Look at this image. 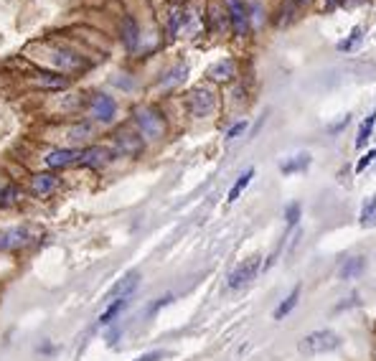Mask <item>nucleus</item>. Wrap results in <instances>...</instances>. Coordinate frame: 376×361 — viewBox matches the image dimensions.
Returning <instances> with one entry per match:
<instances>
[{"instance_id":"1","label":"nucleus","mask_w":376,"mask_h":361,"mask_svg":"<svg viewBox=\"0 0 376 361\" xmlns=\"http://www.w3.org/2000/svg\"><path fill=\"white\" fill-rule=\"evenodd\" d=\"M133 120L142 140L145 138L148 140H158L166 133V120H163V115L155 107H137L133 112Z\"/></svg>"},{"instance_id":"2","label":"nucleus","mask_w":376,"mask_h":361,"mask_svg":"<svg viewBox=\"0 0 376 361\" xmlns=\"http://www.w3.org/2000/svg\"><path fill=\"white\" fill-rule=\"evenodd\" d=\"M341 346V336L333 333V331H328V328H320V331H313L308 336H302L300 341V351L302 353H328L338 349Z\"/></svg>"},{"instance_id":"3","label":"nucleus","mask_w":376,"mask_h":361,"mask_svg":"<svg viewBox=\"0 0 376 361\" xmlns=\"http://www.w3.org/2000/svg\"><path fill=\"white\" fill-rule=\"evenodd\" d=\"M188 109L193 118H209L217 109V92L211 87H196L188 94Z\"/></svg>"},{"instance_id":"4","label":"nucleus","mask_w":376,"mask_h":361,"mask_svg":"<svg viewBox=\"0 0 376 361\" xmlns=\"http://www.w3.org/2000/svg\"><path fill=\"white\" fill-rule=\"evenodd\" d=\"M259 267H262V262H259V257L254 254V257H247V260H242L239 265H236L232 272H229V290H239V287H244L247 283H252L254 277H257Z\"/></svg>"},{"instance_id":"5","label":"nucleus","mask_w":376,"mask_h":361,"mask_svg":"<svg viewBox=\"0 0 376 361\" xmlns=\"http://www.w3.org/2000/svg\"><path fill=\"white\" fill-rule=\"evenodd\" d=\"M34 229L31 227H8L0 229V252H10V250H21L34 239Z\"/></svg>"},{"instance_id":"6","label":"nucleus","mask_w":376,"mask_h":361,"mask_svg":"<svg viewBox=\"0 0 376 361\" xmlns=\"http://www.w3.org/2000/svg\"><path fill=\"white\" fill-rule=\"evenodd\" d=\"M115 155L118 153L112 151V148H104V145H92V148H84L82 153H79V166H84V168H104V166H109L112 160H115Z\"/></svg>"},{"instance_id":"7","label":"nucleus","mask_w":376,"mask_h":361,"mask_svg":"<svg viewBox=\"0 0 376 361\" xmlns=\"http://www.w3.org/2000/svg\"><path fill=\"white\" fill-rule=\"evenodd\" d=\"M226 16H229V23H232V31L236 36H244L250 31L252 16L250 8L244 0H226Z\"/></svg>"},{"instance_id":"8","label":"nucleus","mask_w":376,"mask_h":361,"mask_svg":"<svg viewBox=\"0 0 376 361\" xmlns=\"http://www.w3.org/2000/svg\"><path fill=\"white\" fill-rule=\"evenodd\" d=\"M89 115H92V120L107 125V122H112L115 115H118V102L112 100L109 94H102V92L94 94L92 100H89Z\"/></svg>"},{"instance_id":"9","label":"nucleus","mask_w":376,"mask_h":361,"mask_svg":"<svg viewBox=\"0 0 376 361\" xmlns=\"http://www.w3.org/2000/svg\"><path fill=\"white\" fill-rule=\"evenodd\" d=\"M137 285H140V272L137 270H130V272H125V275L120 277L115 285L107 290V298L109 303L118 300V298H133V293L137 290Z\"/></svg>"},{"instance_id":"10","label":"nucleus","mask_w":376,"mask_h":361,"mask_svg":"<svg viewBox=\"0 0 376 361\" xmlns=\"http://www.w3.org/2000/svg\"><path fill=\"white\" fill-rule=\"evenodd\" d=\"M142 148H145V140L140 138V133H133V130H122L118 133V151L115 153H122V155H140Z\"/></svg>"},{"instance_id":"11","label":"nucleus","mask_w":376,"mask_h":361,"mask_svg":"<svg viewBox=\"0 0 376 361\" xmlns=\"http://www.w3.org/2000/svg\"><path fill=\"white\" fill-rule=\"evenodd\" d=\"M79 153L76 148H59V151H51L46 155V166L49 168H67V166H74L79 160Z\"/></svg>"},{"instance_id":"12","label":"nucleus","mask_w":376,"mask_h":361,"mask_svg":"<svg viewBox=\"0 0 376 361\" xmlns=\"http://www.w3.org/2000/svg\"><path fill=\"white\" fill-rule=\"evenodd\" d=\"M234 76H236L234 59H221V61H217V64H211V67H209V79H211V82L224 85V82H232Z\"/></svg>"},{"instance_id":"13","label":"nucleus","mask_w":376,"mask_h":361,"mask_svg":"<svg viewBox=\"0 0 376 361\" xmlns=\"http://www.w3.org/2000/svg\"><path fill=\"white\" fill-rule=\"evenodd\" d=\"M120 34H122V43L127 46V51H135L140 43V25L133 16H125L120 23Z\"/></svg>"},{"instance_id":"14","label":"nucleus","mask_w":376,"mask_h":361,"mask_svg":"<svg viewBox=\"0 0 376 361\" xmlns=\"http://www.w3.org/2000/svg\"><path fill=\"white\" fill-rule=\"evenodd\" d=\"M56 186H59V178L54 176V173H38V176L31 178L34 196H49V193L56 191Z\"/></svg>"},{"instance_id":"15","label":"nucleus","mask_w":376,"mask_h":361,"mask_svg":"<svg viewBox=\"0 0 376 361\" xmlns=\"http://www.w3.org/2000/svg\"><path fill=\"white\" fill-rule=\"evenodd\" d=\"M36 85L43 87V89H64V87H69V76L61 74V72H38Z\"/></svg>"},{"instance_id":"16","label":"nucleus","mask_w":376,"mask_h":361,"mask_svg":"<svg viewBox=\"0 0 376 361\" xmlns=\"http://www.w3.org/2000/svg\"><path fill=\"white\" fill-rule=\"evenodd\" d=\"M56 67L61 69V74H67V72H76V69L84 67V59L79 56V54H71V51L67 49H59L56 51Z\"/></svg>"},{"instance_id":"17","label":"nucleus","mask_w":376,"mask_h":361,"mask_svg":"<svg viewBox=\"0 0 376 361\" xmlns=\"http://www.w3.org/2000/svg\"><path fill=\"white\" fill-rule=\"evenodd\" d=\"M127 305H130V298H118V300H112V303L107 305V308H104V311L100 313V318H97V323H100V326H109L112 320L118 318L120 313L125 311Z\"/></svg>"},{"instance_id":"18","label":"nucleus","mask_w":376,"mask_h":361,"mask_svg":"<svg viewBox=\"0 0 376 361\" xmlns=\"http://www.w3.org/2000/svg\"><path fill=\"white\" fill-rule=\"evenodd\" d=\"M298 300H300V287H295V290H290V295L285 298L280 305L275 308V320H283V318H287L290 313L295 311V305H298Z\"/></svg>"},{"instance_id":"19","label":"nucleus","mask_w":376,"mask_h":361,"mask_svg":"<svg viewBox=\"0 0 376 361\" xmlns=\"http://www.w3.org/2000/svg\"><path fill=\"white\" fill-rule=\"evenodd\" d=\"M374 125H376V109L374 112H368L366 120L361 122L359 135H356V151H361V148L368 143V138H371V133H374Z\"/></svg>"},{"instance_id":"20","label":"nucleus","mask_w":376,"mask_h":361,"mask_svg":"<svg viewBox=\"0 0 376 361\" xmlns=\"http://www.w3.org/2000/svg\"><path fill=\"white\" fill-rule=\"evenodd\" d=\"M252 178H254V168H247V171L242 173V176L236 178V184L232 186V191H229V196H226V201L234 204L236 199H239V196L244 193V188H247V186L252 184Z\"/></svg>"},{"instance_id":"21","label":"nucleus","mask_w":376,"mask_h":361,"mask_svg":"<svg viewBox=\"0 0 376 361\" xmlns=\"http://www.w3.org/2000/svg\"><path fill=\"white\" fill-rule=\"evenodd\" d=\"M186 21H188V13H186L184 8L173 10V13H170V18H168V36L173 39V36L181 34V28L186 25Z\"/></svg>"},{"instance_id":"22","label":"nucleus","mask_w":376,"mask_h":361,"mask_svg":"<svg viewBox=\"0 0 376 361\" xmlns=\"http://www.w3.org/2000/svg\"><path fill=\"white\" fill-rule=\"evenodd\" d=\"M364 265H366V262H364V257H351V260H349L341 267V277H343V280H351V277L361 275V272H364Z\"/></svg>"},{"instance_id":"23","label":"nucleus","mask_w":376,"mask_h":361,"mask_svg":"<svg viewBox=\"0 0 376 361\" xmlns=\"http://www.w3.org/2000/svg\"><path fill=\"white\" fill-rule=\"evenodd\" d=\"M18 199H21V191H18V186L8 184L3 191H0V209H5V206H13V204H18Z\"/></svg>"},{"instance_id":"24","label":"nucleus","mask_w":376,"mask_h":361,"mask_svg":"<svg viewBox=\"0 0 376 361\" xmlns=\"http://www.w3.org/2000/svg\"><path fill=\"white\" fill-rule=\"evenodd\" d=\"M186 74H188V67L186 64H178L176 69H170L168 72V76L163 79V87H176V85H181L186 79Z\"/></svg>"},{"instance_id":"25","label":"nucleus","mask_w":376,"mask_h":361,"mask_svg":"<svg viewBox=\"0 0 376 361\" xmlns=\"http://www.w3.org/2000/svg\"><path fill=\"white\" fill-rule=\"evenodd\" d=\"M308 163H310V155H308V153H300V155H295L293 160L283 163V173H293V171L308 168Z\"/></svg>"},{"instance_id":"26","label":"nucleus","mask_w":376,"mask_h":361,"mask_svg":"<svg viewBox=\"0 0 376 361\" xmlns=\"http://www.w3.org/2000/svg\"><path fill=\"white\" fill-rule=\"evenodd\" d=\"M376 217V196H371L366 201V206H364V211H361V224H371Z\"/></svg>"},{"instance_id":"27","label":"nucleus","mask_w":376,"mask_h":361,"mask_svg":"<svg viewBox=\"0 0 376 361\" xmlns=\"http://www.w3.org/2000/svg\"><path fill=\"white\" fill-rule=\"evenodd\" d=\"M361 34H364V28H359V25H356V28H353V31H351V36H349L346 41L338 43V49L349 51V49H351V46H353V43H359V41H361Z\"/></svg>"},{"instance_id":"28","label":"nucleus","mask_w":376,"mask_h":361,"mask_svg":"<svg viewBox=\"0 0 376 361\" xmlns=\"http://www.w3.org/2000/svg\"><path fill=\"white\" fill-rule=\"evenodd\" d=\"M285 219H287V227H295L298 219H300V204H290L287 211H285Z\"/></svg>"},{"instance_id":"29","label":"nucleus","mask_w":376,"mask_h":361,"mask_svg":"<svg viewBox=\"0 0 376 361\" xmlns=\"http://www.w3.org/2000/svg\"><path fill=\"white\" fill-rule=\"evenodd\" d=\"M374 160H376V151L364 153V155H361V160H359V163H356V173H361V171H366L368 166L374 163Z\"/></svg>"},{"instance_id":"30","label":"nucleus","mask_w":376,"mask_h":361,"mask_svg":"<svg viewBox=\"0 0 376 361\" xmlns=\"http://www.w3.org/2000/svg\"><path fill=\"white\" fill-rule=\"evenodd\" d=\"M244 130H247V120H239L236 125H232L229 130H226V140H234V138H239Z\"/></svg>"},{"instance_id":"31","label":"nucleus","mask_w":376,"mask_h":361,"mask_svg":"<svg viewBox=\"0 0 376 361\" xmlns=\"http://www.w3.org/2000/svg\"><path fill=\"white\" fill-rule=\"evenodd\" d=\"M166 356V351H151V353H142V356H137L135 361H160Z\"/></svg>"},{"instance_id":"32","label":"nucleus","mask_w":376,"mask_h":361,"mask_svg":"<svg viewBox=\"0 0 376 361\" xmlns=\"http://www.w3.org/2000/svg\"><path fill=\"white\" fill-rule=\"evenodd\" d=\"M170 300H173V295H163V298H158V303H155V305L151 308V313H158L160 308H163V305H168Z\"/></svg>"},{"instance_id":"33","label":"nucleus","mask_w":376,"mask_h":361,"mask_svg":"<svg viewBox=\"0 0 376 361\" xmlns=\"http://www.w3.org/2000/svg\"><path fill=\"white\" fill-rule=\"evenodd\" d=\"M374 219H376V217H374Z\"/></svg>"}]
</instances>
